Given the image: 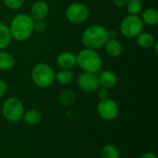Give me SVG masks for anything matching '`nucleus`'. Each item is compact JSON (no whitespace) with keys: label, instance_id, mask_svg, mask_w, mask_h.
<instances>
[{"label":"nucleus","instance_id":"1","mask_svg":"<svg viewBox=\"0 0 158 158\" xmlns=\"http://www.w3.org/2000/svg\"><path fill=\"white\" fill-rule=\"evenodd\" d=\"M33 22L29 14L19 13L14 16L8 25L12 40L17 42L28 40L33 33Z\"/></svg>","mask_w":158,"mask_h":158},{"label":"nucleus","instance_id":"2","mask_svg":"<svg viewBox=\"0 0 158 158\" xmlns=\"http://www.w3.org/2000/svg\"><path fill=\"white\" fill-rule=\"evenodd\" d=\"M108 39V29L100 24L88 26L81 34V43L84 47L94 50L104 47Z\"/></svg>","mask_w":158,"mask_h":158},{"label":"nucleus","instance_id":"3","mask_svg":"<svg viewBox=\"0 0 158 158\" xmlns=\"http://www.w3.org/2000/svg\"><path fill=\"white\" fill-rule=\"evenodd\" d=\"M76 65L84 72L98 73L103 67V59L97 50L83 48L76 55Z\"/></svg>","mask_w":158,"mask_h":158},{"label":"nucleus","instance_id":"4","mask_svg":"<svg viewBox=\"0 0 158 158\" xmlns=\"http://www.w3.org/2000/svg\"><path fill=\"white\" fill-rule=\"evenodd\" d=\"M55 69L44 62L37 63L33 66L31 77L32 82L39 88H48L55 82Z\"/></svg>","mask_w":158,"mask_h":158},{"label":"nucleus","instance_id":"5","mask_svg":"<svg viewBox=\"0 0 158 158\" xmlns=\"http://www.w3.org/2000/svg\"><path fill=\"white\" fill-rule=\"evenodd\" d=\"M25 112L23 103L17 97H8L2 106V115L8 122L16 123L22 119Z\"/></svg>","mask_w":158,"mask_h":158},{"label":"nucleus","instance_id":"6","mask_svg":"<svg viewBox=\"0 0 158 158\" xmlns=\"http://www.w3.org/2000/svg\"><path fill=\"white\" fill-rule=\"evenodd\" d=\"M144 24L139 15H128L119 24V32L128 39L135 38L143 31Z\"/></svg>","mask_w":158,"mask_h":158},{"label":"nucleus","instance_id":"7","mask_svg":"<svg viewBox=\"0 0 158 158\" xmlns=\"http://www.w3.org/2000/svg\"><path fill=\"white\" fill-rule=\"evenodd\" d=\"M90 16V9L87 5L76 2L69 5L65 10V17L67 20L72 24H82L88 19Z\"/></svg>","mask_w":158,"mask_h":158},{"label":"nucleus","instance_id":"8","mask_svg":"<svg viewBox=\"0 0 158 158\" xmlns=\"http://www.w3.org/2000/svg\"><path fill=\"white\" fill-rule=\"evenodd\" d=\"M119 108L118 104L111 98L100 100L97 105V114L99 117L106 121L114 120L118 118Z\"/></svg>","mask_w":158,"mask_h":158},{"label":"nucleus","instance_id":"9","mask_svg":"<svg viewBox=\"0 0 158 158\" xmlns=\"http://www.w3.org/2000/svg\"><path fill=\"white\" fill-rule=\"evenodd\" d=\"M80 89L85 93H94L100 87L98 74L82 71L77 80Z\"/></svg>","mask_w":158,"mask_h":158},{"label":"nucleus","instance_id":"10","mask_svg":"<svg viewBox=\"0 0 158 158\" xmlns=\"http://www.w3.org/2000/svg\"><path fill=\"white\" fill-rule=\"evenodd\" d=\"M49 14V5L44 0H36L30 8V16L33 20L45 19Z\"/></svg>","mask_w":158,"mask_h":158},{"label":"nucleus","instance_id":"11","mask_svg":"<svg viewBox=\"0 0 158 158\" xmlns=\"http://www.w3.org/2000/svg\"><path fill=\"white\" fill-rule=\"evenodd\" d=\"M56 63L59 69H72L76 66V55L71 51H62L57 55Z\"/></svg>","mask_w":158,"mask_h":158},{"label":"nucleus","instance_id":"12","mask_svg":"<svg viewBox=\"0 0 158 158\" xmlns=\"http://www.w3.org/2000/svg\"><path fill=\"white\" fill-rule=\"evenodd\" d=\"M99 79V83L101 87L106 88V89H111L113 88L117 82H118V77L117 74L112 71V70H104L98 75Z\"/></svg>","mask_w":158,"mask_h":158},{"label":"nucleus","instance_id":"13","mask_svg":"<svg viewBox=\"0 0 158 158\" xmlns=\"http://www.w3.org/2000/svg\"><path fill=\"white\" fill-rule=\"evenodd\" d=\"M106 53L110 57H118L123 52V45L120 41L116 39H108L104 45Z\"/></svg>","mask_w":158,"mask_h":158},{"label":"nucleus","instance_id":"14","mask_svg":"<svg viewBox=\"0 0 158 158\" xmlns=\"http://www.w3.org/2000/svg\"><path fill=\"white\" fill-rule=\"evenodd\" d=\"M135 39H136L137 44L143 49L153 48L154 45L156 44V40L155 36L152 33L147 32V31H143L141 33H139L135 37Z\"/></svg>","mask_w":158,"mask_h":158},{"label":"nucleus","instance_id":"15","mask_svg":"<svg viewBox=\"0 0 158 158\" xmlns=\"http://www.w3.org/2000/svg\"><path fill=\"white\" fill-rule=\"evenodd\" d=\"M140 17L144 25L156 26L158 24V10L155 7L145 8L142 11Z\"/></svg>","mask_w":158,"mask_h":158},{"label":"nucleus","instance_id":"16","mask_svg":"<svg viewBox=\"0 0 158 158\" xmlns=\"http://www.w3.org/2000/svg\"><path fill=\"white\" fill-rule=\"evenodd\" d=\"M16 65L15 56L6 52L5 50L0 51V70L1 71H8L12 69Z\"/></svg>","mask_w":158,"mask_h":158},{"label":"nucleus","instance_id":"17","mask_svg":"<svg viewBox=\"0 0 158 158\" xmlns=\"http://www.w3.org/2000/svg\"><path fill=\"white\" fill-rule=\"evenodd\" d=\"M77 98V94L73 89L66 88L62 90L58 95V102L63 106H71Z\"/></svg>","mask_w":158,"mask_h":158},{"label":"nucleus","instance_id":"18","mask_svg":"<svg viewBox=\"0 0 158 158\" xmlns=\"http://www.w3.org/2000/svg\"><path fill=\"white\" fill-rule=\"evenodd\" d=\"M74 80V73L71 69H60L57 72H56L55 81L61 85H68L71 83Z\"/></svg>","mask_w":158,"mask_h":158},{"label":"nucleus","instance_id":"19","mask_svg":"<svg viewBox=\"0 0 158 158\" xmlns=\"http://www.w3.org/2000/svg\"><path fill=\"white\" fill-rule=\"evenodd\" d=\"M12 41L8 26L0 22V51L7 48Z\"/></svg>","mask_w":158,"mask_h":158},{"label":"nucleus","instance_id":"20","mask_svg":"<svg viewBox=\"0 0 158 158\" xmlns=\"http://www.w3.org/2000/svg\"><path fill=\"white\" fill-rule=\"evenodd\" d=\"M22 119L28 125H36L41 121L42 114L37 109H29L24 112Z\"/></svg>","mask_w":158,"mask_h":158},{"label":"nucleus","instance_id":"21","mask_svg":"<svg viewBox=\"0 0 158 158\" xmlns=\"http://www.w3.org/2000/svg\"><path fill=\"white\" fill-rule=\"evenodd\" d=\"M100 158H120L118 149L110 143L104 145L100 151Z\"/></svg>","mask_w":158,"mask_h":158},{"label":"nucleus","instance_id":"22","mask_svg":"<svg viewBox=\"0 0 158 158\" xmlns=\"http://www.w3.org/2000/svg\"><path fill=\"white\" fill-rule=\"evenodd\" d=\"M125 8L129 15H140L143 9L142 0H128Z\"/></svg>","mask_w":158,"mask_h":158},{"label":"nucleus","instance_id":"23","mask_svg":"<svg viewBox=\"0 0 158 158\" xmlns=\"http://www.w3.org/2000/svg\"><path fill=\"white\" fill-rule=\"evenodd\" d=\"M3 4L5 7L8 10L16 11L20 9L24 6L25 0H3Z\"/></svg>","mask_w":158,"mask_h":158},{"label":"nucleus","instance_id":"24","mask_svg":"<svg viewBox=\"0 0 158 158\" xmlns=\"http://www.w3.org/2000/svg\"><path fill=\"white\" fill-rule=\"evenodd\" d=\"M47 28H48V25L44 19L34 20L33 22V32L44 33L47 31Z\"/></svg>","mask_w":158,"mask_h":158},{"label":"nucleus","instance_id":"25","mask_svg":"<svg viewBox=\"0 0 158 158\" xmlns=\"http://www.w3.org/2000/svg\"><path fill=\"white\" fill-rule=\"evenodd\" d=\"M97 96L100 100H103V99H106V98H108L109 97V93H108V89L106 88H104V87H99L97 89Z\"/></svg>","mask_w":158,"mask_h":158},{"label":"nucleus","instance_id":"26","mask_svg":"<svg viewBox=\"0 0 158 158\" xmlns=\"http://www.w3.org/2000/svg\"><path fill=\"white\" fill-rule=\"evenodd\" d=\"M8 92V84L6 81L0 80V98L5 96Z\"/></svg>","mask_w":158,"mask_h":158},{"label":"nucleus","instance_id":"27","mask_svg":"<svg viewBox=\"0 0 158 158\" xmlns=\"http://www.w3.org/2000/svg\"><path fill=\"white\" fill-rule=\"evenodd\" d=\"M128 2V0H113V3L115 6H117L118 7H122L125 6L126 3Z\"/></svg>","mask_w":158,"mask_h":158},{"label":"nucleus","instance_id":"28","mask_svg":"<svg viewBox=\"0 0 158 158\" xmlns=\"http://www.w3.org/2000/svg\"><path fill=\"white\" fill-rule=\"evenodd\" d=\"M108 37L109 39H116L118 37V31L115 30H108Z\"/></svg>","mask_w":158,"mask_h":158},{"label":"nucleus","instance_id":"29","mask_svg":"<svg viewBox=\"0 0 158 158\" xmlns=\"http://www.w3.org/2000/svg\"><path fill=\"white\" fill-rule=\"evenodd\" d=\"M140 158H157V157H156V156L154 153H151V152H146V153L143 154V155L141 156V157Z\"/></svg>","mask_w":158,"mask_h":158}]
</instances>
